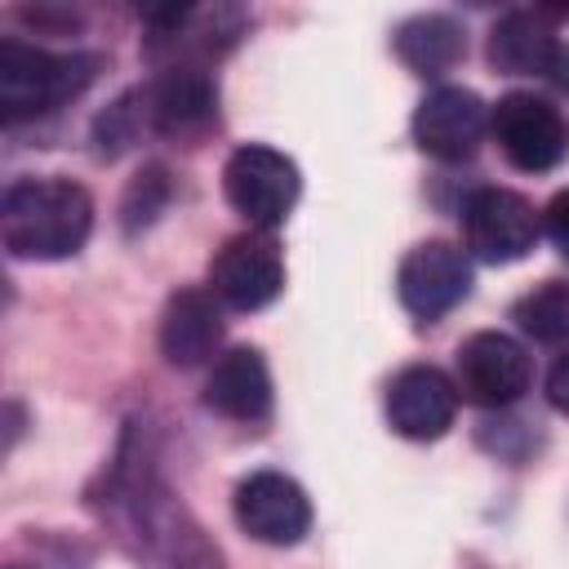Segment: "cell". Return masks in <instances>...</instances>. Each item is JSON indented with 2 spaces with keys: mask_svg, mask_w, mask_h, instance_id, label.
I'll return each mask as SVG.
<instances>
[{
  "mask_svg": "<svg viewBox=\"0 0 569 569\" xmlns=\"http://www.w3.org/2000/svg\"><path fill=\"white\" fill-rule=\"evenodd\" d=\"M89 507L142 569H222V551L164 485L142 427H129Z\"/></svg>",
  "mask_w": 569,
  "mask_h": 569,
  "instance_id": "1",
  "label": "cell"
},
{
  "mask_svg": "<svg viewBox=\"0 0 569 569\" xmlns=\"http://www.w3.org/2000/svg\"><path fill=\"white\" fill-rule=\"evenodd\" d=\"M93 200L71 178H22L0 200V240L13 258L58 262L84 249Z\"/></svg>",
  "mask_w": 569,
  "mask_h": 569,
  "instance_id": "2",
  "label": "cell"
},
{
  "mask_svg": "<svg viewBox=\"0 0 569 569\" xmlns=\"http://www.w3.org/2000/svg\"><path fill=\"white\" fill-rule=\"evenodd\" d=\"M98 53H49L22 40L0 44V116L9 124L36 120L76 93H84L98 76Z\"/></svg>",
  "mask_w": 569,
  "mask_h": 569,
  "instance_id": "3",
  "label": "cell"
},
{
  "mask_svg": "<svg viewBox=\"0 0 569 569\" xmlns=\"http://www.w3.org/2000/svg\"><path fill=\"white\" fill-rule=\"evenodd\" d=\"M133 107L142 129L173 142H200L218 124V84L209 67L173 62V67H160V76L142 93H133Z\"/></svg>",
  "mask_w": 569,
  "mask_h": 569,
  "instance_id": "4",
  "label": "cell"
},
{
  "mask_svg": "<svg viewBox=\"0 0 569 569\" xmlns=\"http://www.w3.org/2000/svg\"><path fill=\"white\" fill-rule=\"evenodd\" d=\"M298 164L262 142H249L240 151H231L227 169H222V191L231 200V209L240 218H249L258 231H271L289 218V209L298 204Z\"/></svg>",
  "mask_w": 569,
  "mask_h": 569,
  "instance_id": "5",
  "label": "cell"
},
{
  "mask_svg": "<svg viewBox=\"0 0 569 569\" xmlns=\"http://www.w3.org/2000/svg\"><path fill=\"white\" fill-rule=\"evenodd\" d=\"M542 231V218L533 213V204L507 187H480L467 196L462 204V240L467 253L480 262H516L533 249Z\"/></svg>",
  "mask_w": 569,
  "mask_h": 569,
  "instance_id": "6",
  "label": "cell"
},
{
  "mask_svg": "<svg viewBox=\"0 0 569 569\" xmlns=\"http://www.w3.org/2000/svg\"><path fill=\"white\" fill-rule=\"evenodd\" d=\"M209 284L213 298L231 311H258L280 298L284 289V258L267 231H244L231 236L213 262H209Z\"/></svg>",
  "mask_w": 569,
  "mask_h": 569,
  "instance_id": "7",
  "label": "cell"
},
{
  "mask_svg": "<svg viewBox=\"0 0 569 569\" xmlns=\"http://www.w3.org/2000/svg\"><path fill=\"white\" fill-rule=\"evenodd\" d=\"M533 382V360L529 351L498 329H480L458 347V396L485 409H502L520 400Z\"/></svg>",
  "mask_w": 569,
  "mask_h": 569,
  "instance_id": "8",
  "label": "cell"
},
{
  "mask_svg": "<svg viewBox=\"0 0 569 569\" xmlns=\"http://www.w3.org/2000/svg\"><path fill=\"white\" fill-rule=\"evenodd\" d=\"M396 293L409 316L418 320H440L471 293V258L458 244L427 240L413 244L396 271Z\"/></svg>",
  "mask_w": 569,
  "mask_h": 569,
  "instance_id": "9",
  "label": "cell"
},
{
  "mask_svg": "<svg viewBox=\"0 0 569 569\" xmlns=\"http://www.w3.org/2000/svg\"><path fill=\"white\" fill-rule=\"evenodd\" d=\"M485 129H489V107L462 89V84H440L431 89L418 111H413V138L427 156L445 160V164H458V160H471L485 142Z\"/></svg>",
  "mask_w": 569,
  "mask_h": 569,
  "instance_id": "10",
  "label": "cell"
},
{
  "mask_svg": "<svg viewBox=\"0 0 569 569\" xmlns=\"http://www.w3.org/2000/svg\"><path fill=\"white\" fill-rule=\"evenodd\" d=\"M236 520L267 547H293L311 529V502L284 471H253L236 485Z\"/></svg>",
  "mask_w": 569,
  "mask_h": 569,
  "instance_id": "11",
  "label": "cell"
},
{
  "mask_svg": "<svg viewBox=\"0 0 569 569\" xmlns=\"http://www.w3.org/2000/svg\"><path fill=\"white\" fill-rule=\"evenodd\" d=\"M489 129H493L502 156L525 173H547L565 156V124L547 98L507 93L489 111Z\"/></svg>",
  "mask_w": 569,
  "mask_h": 569,
  "instance_id": "12",
  "label": "cell"
},
{
  "mask_svg": "<svg viewBox=\"0 0 569 569\" xmlns=\"http://www.w3.org/2000/svg\"><path fill=\"white\" fill-rule=\"evenodd\" d=\"M458 413V382L431 365H409L387 382V422L405 440H436Z\"/></svg>",
  "mask_w": 569,
  "mask_h": 569,
  "instance_id": "13",
  "label": "cell"
},
{
  "mask_svg": "<svg viewBox=\"0 0 569 569\" xmlns=\"http://www.w3.org/2000/svg\"><path fill=\"white\" fill-rule=\"evenodd\" d=\"M204 405L236 422H262L271 413V373L258 347H231L213 360L204 382Z\"/></svg>",
  "mask_w": 569,
  "mask_h": 569,
  "instance_id": "14",
  "label": "cell"
},
{
  "mask_svg": "<svg viewBox=\"0 0 569 569\" xmlns=\"http://www.w3.org/2000/svg\"><path fill=\"white\" fill-rule=\"evenodd\" d=\"M222 347V311L204 289H178L160 316V351L178 369L204 365Z\"/></svg>",
  "mask_w": 569,
  "mask_h": 569,
  "instance_id": "15",
  "label": "cell"
},
{
  "mask_svg": "<svg viewBox=\"0 0 569 569\" xmlns=\"http://www.w3.org/2000/svg\"><path fill=\"white\" fill-rule=\"evenodd\" d=\"M560 40L547 13H507L489 36V62L507 76H547Z\"/></svg>",
  "mask_w": 569,
  "mask_h": 569,
  "instance_id": "16",
  "label": "cell"
},
{
  "mask_svg": "<svg viewBox=\"0 0 569 569\" xmlns=\"http://www.w3.org/2000/svg\"><path fill=\"white\" fill-rule=\"evenodd\" d=\"M396 53L409 71L418 76H440L449 67H458V58L467 53V36L453 18L445 13H418L409 22H400L396 31Z\"/></svg>",
  "mask_w": 569,
  "mask_h": 569,
  "instance_id": "17",
  "label": "cell"
},
{
  "mask_svg": "<svg viewBox=\"0 0 569 569\" xmlns=\"http://www.w3.org/2000/svg\"><path fill=\"white\" fill-rule=\"evenodd\" d=\"M516 325L542 347H569V280H547L516 302Z\"/></svg>",
  "mask_w": 569,
  "mask_h": 569,
  "instance_id": "18",
  "label": "cell"
},
{
  "mask_svg": "<svg viewBox=\"0 0 569 569\" xmlns=\"http://www.w3.org/2000/svg\"><path fill=\"white\" fill-rule=\"evenodd\" d=\"M164 204H169V178H164L160 164H151V169H142V173L129 182V191H124V204H120L124 231H138V227L156 222V213H160Z\"/></svg>",
  "mask_w": 569,
  "mask_h": 569,
  "instance_id": "19",
  "label": "cell"
},
{
  "mask_svg": "<svg viewBox=\"0 0 569 569\" xmlns=\"http://www.w3.org/2000/svg\"><path fill=\"white\" fill-rule=\"evenodd\" d=\"M542 231H547V240L569 258V191H556V196H551V204L542 209Z\"/></svg>",
  "mask_w": 569,
  "mask_h": 569,
  "instance_id": "20",
  "label": "cell"
},
{
  "mask_svg": "<svg viewBox=\"0 0 569 569\" xmlns=\"http://www.w3.org/2000/svg\"><path fill=\"white\" fill-rule=\"evenodd\" d=\"M547 400L569 418V351L551 365V373H547Z\"/></svg>",
  "mask_w": 569,
  "mask_h": 569,
  "instance_id": "21",
  "label": "cell"
},
{
  "mask_svg": "<svg viewBox=\"0 0 569 569\" xmlns=\"http://www.w3.org/2000/svg\"><path fill=\"white\" fill-rule=\"evenodd\" d=\"M547 76L556 80V89H565V93H569V44H560V49H556V58H551Z\"/></svg>",
  "mask_w": 569,
  "mask_h": 569,
  "instance_id": "22",
  "label": "cell"
}]
</instances>
